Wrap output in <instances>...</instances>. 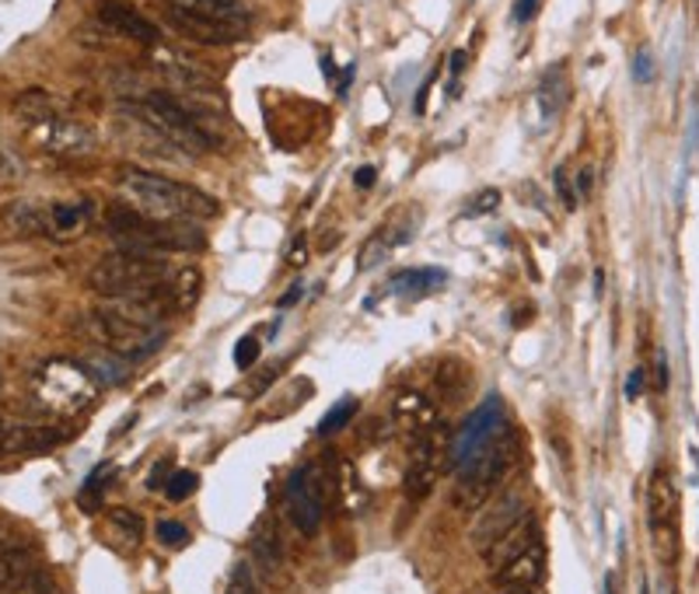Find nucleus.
Here are the masks:
<instances>
[{
  "mask_svg": "<svg viewBox=\"0 0 699 594\" xmlns=\"http://www.w3.org/2000/svg\"><path fill=\"white\" fill-rule=\"evenodd\" d=\"M165 18H168V25H172L179 35L193 39V42H203V46H221V42H235L245 32V25H239V21H221V18L197 14V11H182V8H172V4H165Z\"/></svg>",
  "mask_w": 699,
  "mask_h": 594,
  "instance_id": "9",
  "label": "nucleus"
},
{
  "mask_svg": "<svg viewBox=\"0 0 699 594\" xmlns=\"http://www.w3.org/2000/svg\"><path fill=\"white\" fill-rule=\"evenodd\" d=\"M465 67V53H452V95L458 92V74Z\"/></svg>",
  "mask_w": 699,
  "mask_h": 594,
  "instance_id": "43",
  "label": "nucleus"
},
{
  "mask_svg": "<svg viewBox=\"0 0 699 594\" xmlns=\"http://www.w3.org/2000/svg\"><path fill=\"white\" fill-rule=\"evenodd\" d=\"M18 553H29L25 542H21V535H18V528L8 524V521H0V560L18 556Z\"/></svg>",
  "mask_w": 699,
  "mask_h": 594,
  "instance_id": "32",
  "label": "nucleus"
},
{
  "mask_svg": "<svg viewBox=\"0 0 699 594\" xmlns=\"http://www.w3.org/2000/svg\"><path fill=\"white\" fill-rule=\"evenodd\" d=\"M444 280H448V273H444V269H406V273H399V277L392 280V287L402 297H423L427 290L441 287Z\"/></svg>",
  "mask_w": 699,
  "mask_h": 594,
  "instance_id": "23",
  "label": "nucleus"
},
{
  "mask_svg": "<svg viewBox=\"0 0 699 594\" xmlns=\"http://www.w3.org/2000/svg\"><path fill=\"white\" fill-rule=\"evenodd\" d=\"M353 413H357V399L350 395V399H340L336 402V406L322 416V423H319V434L322 437H329V434H340L347 423L353 420Z\"/></svg>",
  "mask_w": 699,
  "mask_h": 594,
  "instance_id": "27",
  "label": "nucleus"
},
{
  "mask_svg": "<svg viewBox=\"0 0 699 594\" xmlns=\"http://www.w3.org/2000/svg\"><path fill=\"white\" fill-rule=\"evenodd\" d=\"M32 395L46 413L77 416L98 399V381L81 360L50 357V360H42L32 374Z\"/></svg>",
  "mask_w": 699,
  "mask_h": 594,
  "instance_id": "4",
  "label": "nucleus"
},
{
  "mask_svg": "<svg viewBox=\"0 0 699 594\" xmlns=\"http://www.w3.org/2000/svg\"><path fill=\"white\" fill-rule=\"evenodd\" d=\"M497 206H500V189H479V193L465 203L462 214L465 218H486V214H494Z\"/></svg>",
  "mask_w": 699,
  "mask_h": 594,
  "instance_id": "30",
  "label": "nucleus"
},
{
  "mask_svg": "<svg viewBox=\"0 0 699 594\" xmlns=\"http://www.w3.org/2000/svg\"><path fill=\"white\" fill-rule=\"evenodd\" d=\"M165 476H168V462H158L155 469H151V476H147V486H151V490H158V486L168 482Z\"/></svg>",
  "mask_w": 699,
  "mask_h": 594,
  "instance_id": "39",
  "label": "nucleus"
},
{
  "mask_svg": "<svg viewBox=\"0 0 699 594\" xmlns=\"http://www.w3.org/2000/svg\"><path fill=\"white\" fill-rule=\"evenodd\" d=\"M640 594H650V587H647V584H644V587H640Z\"/></svg>",
  "mask_w": 699,
  "mask_h": 594,
  "instance_id": "48",
  "label": "nucleus"
},
{
  "mask_svg": "<svg viewBox=\"0 0 699 594\" xmlns=\"http://www.w3.org/2000/svg\"><path fill=\"white\" fill-rule=\"evenodd\" d=\"M542 574H546V549L536 542V545H528L518 560H511L504 570H497L494 581L504 584V587H528L532 591L542 581Z\"/></svg>",
  "mask_w": 699,
  "mask_h": 594,
  "instance_id": "19",
  "label": "nucleus"
},
{
  "mask_svg": "<svg viewBox=\"0 0 699 594\" xmlns=\"http://www.w3.org/2000/svg\"><path fill=\"white\" fill-rule=\"evenodd\" d=\"M252 556H256L260 570L263 574H273V570H280L284 563V542L277 539V528L273 524H263L256 535H252Z\"/></svg>",
  "mask_w": 699,
  "mask_h": 594,
  "instance_id": "21",
  "label": "nucleus"
},
{
  "mask_svg": "<svg viewBox=\"0 0 699 594\" xmlns=\"http://www.w3.org/2000/svg\"><path fill=\"white\" fill-rule=\"evenodd\" d=\"M504 427V402L497 395H490L483 406L462 423V431L452 437V452H448V469H458V465L469 462L483 444H490V437Z\"/></svg>",
  "mask_w": 699,
  "mask_h": 594,
  "instance_id": "8",
  "label": "nucleus"
},
{
  "mask_svg": "<svg viewBox=\"0 0 699 594\" xmlns=\"http://www.w3.org/2000/svg\"><path fill=\"white\" fill-rule=\"evenodd\" d=\"M224 594H263L260 581H256V574H252L248 563H239L235 570H231V581H227Z\"/></svg>",
  "mask_w": 699,
  "mask_h": 594,
  "instance_id": "29",
  "label": "nucleus"
},
{
  "mask_svg": "<svg viewBox=\"0 0 699 594\" xmlns=\"http://www.w3.org/2000/svg\"><path fill=\"white\" fill-rule=\"evenodd\" d=\"M84 368L95 374L98 385H102V381H105V385H123L126 374H130V360H123L109 347H98V350H92L88 360H84Z\"/></svg>",
  "mask_w": 699,
  "mask_h": 594,
  "instance_id": "20",
  "label": "nucleus"
},
{
  "mask_svg": "<svg viewBox=\"0 0 699 594\" xmlns=\"http://www.w3.org/2000/svg\"><path fill=\"white\" fill-rule=\"evenodd\" d=\"M151 63H155L158 74L182 84L186 92L210 88V84H214V77H210V71L203 67V63H197L193 56L176 50V46H161V42H158V46H151Z\"/></svg>",
  "mask_w": 699,
  "mask_h": 594,
  "instance_id": "13",
  "label": "nucleus"
},
{
  "mask_svg": "<svg viewBox=\"0 0 699 594\" xmlns=\"http://www.w3.org/2000/svg\"><path fill=\"white\" fill-rule=\"evenodd\" d=\"M92 329L102 347H109L123 360H147L165 343V326H137L105 297L92 308Z\"/></svg>",
  "mask_w": 699,
  "mask_h": 594,
  "instance_id": "6",
  "label": "nucleus"
},
{
  "mask_svg": "<svg viewBox=\"0 0 699 594\" xmlns=\"http://www.w3.org/2000/svg\"><path fill=\"white\" fill-rule=\"evenodd\" d=\"M298 297H301V284H294V287L280 297V308H290L294 301H298Z\"/></svg>",
  "mask_w": 699,
  "mask_h": 594,
  "instance_id": "45",
  "label": "nucleus"
},
{
  "mask_svg": "<svg viewBox=\"0 0 699 594\" xmlns=\"http://www.w3.org/2000/svg\"><path fill=\"white\" fill-rule=\"evenodd\" d=\"M605 594H612V581H605Z\"/></svg>",
  "mask_w": 699,
  "mask_h": 594,
  "instance_id": "47",
  "label": "nucleus"
},
{
  "mask_svg": "<svg viewBox=\"0 0 699 594\" xmlns=\"http://www.w3.org/2000/svg\"><path fill=\"white\" fill-rule=\"evenodd\" d=\"M119 189L126 193L140 214L158 221H214L221 214V203L206 197L203 189L189 182H172L165 176L144 172V168H123Z\"/></svg>",
  "mask_w": 699,
  "mask_h": 594,
  "instance_id": "1",
  "label": "nucleus"
},
{
  "mask_svg": "<svg viewBox=\"0 0 699 594\" xmlns=\"http://www.w3.org/2000/svg\"><path fill=\"white\" fill-rule=\"evenodd\" d=\"M591 182H595V172H591V168H584V172L578 176V185H581V197H591V189H595V185H591Z\"/></svg>",
  "mask_w": 699,
  "mask_h": 594,
  "instance_id": "44",
  "label": "nucleus"
},
{
  "mask_svg": "<svg viewBox=\"0 0 699 594\" xmlns=\"http://www.w3.org/2000/svg\"><path fill=\"white\" fill-rule=\"evenodd\" d=\"M392 420L399 423V431H406L410 437L416 434H427L437 427V402H431L423 392L416 389H402L395 399H392Z\"/></svg>",
  "mask_w": 699,
  "mask_h": 594,
  "instance_id": "14",
  "label": "nucleus"
},
{
  "mask_svg": "<svg viewBox=\"0 0 699 594\" xmlns=\"http://www.w3.org/2000/svg\"><path fill=\"white\" fill-rule=\"evenodd\" d=\"M14 113L21 116V119H29L32 126H39V123H46V119H56L60 113H56V105H53V98L46 95V92H21L18 98H14Z\"/></svg>",
  "mask_w": 699,
  "mask_h": 594,
  "instance_id": "24",
  "label": "nucleus"
},
{
  "mask_svg": "<svg viewBox=\"0 0 699 594\" xmlns=\"http://www.w3.org/2000/svg\"><path fill=\"white\" fill-rule=\"evenodd\" d=\"M528 515V500H525V490H500L494 494L490 500H486L479 507V518L473 521V545L479 549H490L504 532H511V528Z\"/></svg>",
  "mask_w": 699,
  "mask_h": 594,
  "instance_id": "7",
  "label": "nucleus"
},
{
  "mask_svg": "<svg viewBox=\"0 0 699 594\" xmlns=\"http://www.w3.org/2000/svg\"><path fill=\"white\" fill-rule=\"evenodd\" d=\"M332 497H336L332 469L322 462H308L301 469H294L284 486V511L305 539H315L322 528V518L329 515Z\"/></svg>",
  "mask_w": 699,
  "mask_h": 594,
  "instance_id": "5",
  "label": "nucleus"
},
{
  "mask_svg": "<svg viewBox=\"0 0 699 594\" xmlns=\"http://www.w3.org/2000/svg\"><path fill=\"white\" fill-rule=\"evenodd\" d=\"M95 14L102 25H109L113 32L126 35L130 42H140V46H158L161 42V29L151 18H144L134 4H126V0H98Z\"/></svg>",
  "mask_w": 699,
  "mask_h": 594,
  "instance_id": "11",
  "label": "nucleus"
},
{
  "mask_svg": "<svg viewBox=\"0 0 699 594\" xmlns=\"http://www.w3.org/2000/svg\"><path fill=\"white\" fill-rule=\"evenodd\" d=\"M109 521H113V528H119V532L130 539V542H140L144 539V521H140V515L137 511H130V507H113L109 511Z\"/></svg>",
  "mask_w": 699,
  "mask_h": 594,
  "instance_id": "28",
  "label": "nucleus"
},
{
  "mask_svg": "<svg viewBox=\"0 0 699 594\" xmlns=\"http://www.w3.org/2000/svg\"><path fill=\"white\" fill-rule=\"evenodd\" d=\"M563 102H566V84L560 77H549L546 84V92H542V109L546 116H557L563 109Z\"/></svg>",
  "mask_w": 699,
  "mask_h": 594,
  "instance_id": "31",
  "label": "nucleus"
},
{
  "mask_svg": "<svg viewBox=\"0 0 699 594\" xmlns=\"http://www.w3.org/2000/svg\"><path fill=\"white\" fill-rule=\"evenodd\" d=\"M392 252V245L385 242V235H374L368 245H364V252H360V269H371L374 263H381Z\"/></svg>",
  "mask_w": 699,
  "mask_h": 594,
  "instance_id": "33",
  "label": "nucleus"
},
{
  "mask_svg": "<svg viewBox=\"0 0 699 594\" xmlns=\"http://www.w3.org/2000/svg\"><path fill=\"white\" fill-rule=\"evenodd\" d=\"M32 137H35V144L42 147V151L63 155V158L88 155L95 147V134L88 130V126L77 123V119H63V116L32 126Z\"/></svg>",
  "mask_w": 699,
  "mask_h": 594,
  "instance_id": "10",
  "label": "nucleus"
},
{
  "mask_svg": "<svg viewBox=\"0 0 699 594\" xmlns=\"http://www.w3.org/2000/svg\"><path fill=\"white\" fill-rule=\"evenodd\" d=\"M504 594H532V591H528V587H507Z\"/></svg>",
  "mask_w": 699,
  "mask_h": 594,
  "instance_id": "46",
  "label": "nucleus"
},
{
  "mask_svg": "<svg viewBox=\"0 0 699 594\" xmlns=\"http://www.w3.org/2000/svg\"><path fill=\"white\" fill-rule=\"evenodd\" d=\"M0 224L18 238H42V235L50 238V206L35 200H14L0 210Z\"/></svg>",
  "mask_w": 699,
  "mask_h": 594,
  "instance_id": "18",
  "label": "nucleus"
},
{
  "mask_svg": "<svg viewBox=\"0 0 699 594\" xmlns=\"http://www.w3.org/2000/svg\"><path fill=\"white\" fill-rule=\"evenodd\" d=\"M518 452H521L518 431L504 423V427L490 437V444H483L469 462L458 465L455 507H462V511H479L494 494H500L504 479L511 476L515 462H518Z\"/></svg>",
  "mask_w": 699,
  "mask_h": 594,
  "instance_id": "2",
  "label": "nucleus"
},
{
  "mask_svg": "<svg viewBox=\"0 0 699 594\" xmlns=\"http://www.w3.org/2000/svg\"><path fill=\"white\" fill-rule=\"evenodd\" d=\"M203 294V273L197 266H172V273H168V280L161 284V294H158V305L165 308V315H182L189 308H197Z\"/></svg>",
  "mask_w": 699,
  "mask_h": 594,
  "instance_id": "16",
  "label": "nucleus"
},
{
  "mask_svg": "<svg viewBox=\"0 0 699 594\" xmlns=\"http://www.w3.org/2000/svg\"><path fill=\"white\" fill-rule=\"evenodd\" d=\"M231 4H239V0H231Z\"/></svg>",
  "mask_w": 699,
  "mask_h": 594,
  "instance_id": "49",
  "label": "nucleus"
},
{
  "mask_svg": "<svg viewBox=\"0 0 699 594\" xmlns=\"http://www.w3.org/2000/svg\"><path fill=\"white\" fill-rule=\"evenodd\" d=\"M113 476H116V465L113 462H102L98 469L92 473V479L81 486V497H77L81 511H88V515L98 511V507H102V490H105V482H109Z\"/></svg>",
  "mask_w": 699,
  "mask_h": 594,
  "instance_id": "25",
  "label": "nucleus"
},
{
  "mask_svg": "<svg viewBox=\"0 0 699 594\" xmlns=\"http://www.w3.org/2000/svg\"><path fill=\"white\" fill-rule=\"evenodd\" d=\"M256 357H260V339H256V336L239 339V347H235V364H239V371H248L252 364H256Z\"/></svg>",
  "mask_w": 699,
  "mask_h": 594,
  "instance_id": "34",
  "label": "nucleus"
},
{
  "mask_svg": "<svg viewBox=\"0 0 699 594\" xmlns=\"http://www.w3.org/2000/svg\"><path fill=\"white\" fill-rule=\"evenodd\" d=\"M640 389H644V371L637 368V371H633V374L626 378V395H629V399H637Z\"/></svg>",
  "mask_w": 699,
  "mask_h": 594,
  "instance_id": "40",
  "label": "nucleus"
},
{
  "mask_svg": "<svg viewBox=\"0 0 699 594\" xmlns=\"http://www.w3.org/2000/svg\"><path fill=\"white\" fill-rule=\"evenodd\" d=\"M287 263H290V266H305V263H308V238H305V235L294 238V245H290V252H287Z\"/></svg>",
  "mask_w": 699,
  "mask_h": 594,
  "instance_id": "37",
  "label": "nucleus"
},
{
  "mask_svg": "<svg viewBox=\"0 0 699 594\" xmlns=\"http://www.w3.org/2000/svg\"><path fill=\"white\" fill-rule=\"evenodd\" d=\"M158 539L165 545H172V549H182L189 542V532H186L179 521H158Z\"/></svg>",
  "mask_w": 699,
  "mask_h": 594,
  "instance_id": "35",
  "label": "nucleus"
},
{
  "mask_svg": "<svg viewBox=\"0 0 699 594\" xmlns=\"http://www.w3.org/2000/svg\"><path fill=\"white\" fill-rule=\"evenodd\" d=\"M197 490H200V476L193 469H179V473L168 476V482H165V497L172 500V503L189 500Z\"/></svg>",
  "mask_w": 699,
  "mask_h": 594,
  "instance_id": "26",
  "label": "nucleus"
},
{
  "mask_svg": "<svg viewBox=\"0 0 699 594\" xmlns=\"http://www.w3.org/2000/svg\"><path fill=\"white\" fill-rule=\"evenodd\" d=\"M650 74H654V71H650V53L640 50V53H637V81H650Z\"/></svg>",
  "mask_w": 699,
  "mask_h": 594,
  "instance_id": "41",
  "label": "nucleus"
},
{
  "mask_svg": "<svg viewBox=\"0 0 699 594\" xmlns=\"http://www.w3.org/2000/svg\"><path fill=\"white\" fill-rule=\"evenodd\" d=\"M536 8H539V0H518V4H515V25H525V21H532Z\"/></svg>",
  "mask_w": 699,
  "mask_h": 594,
  "instance_id": "38",
  "label": "nucleus"
},
{
  "mask_svg": "<svg viewBox=\"0 0 699 594\" xmlns=\"http://www.w3.org/2000/svg\"><path fill=\"white\" fill-rule=\"evenodd\" d=\"M88 206L81 203H50V238H71L84 227L88 214H84Z\"/></svg>",
  "mask_w": 699,
  "mask_h": 594,
  "instance_id": "22",
  "label": "nucleus"
},
{
  "mask_svg": "<svg viewBox=\"0 0 699 594\" xmlns=\"http://www.w3.org/2000/svg\"><path fill=\"white\" fill-rule=\"evenodd\" d=\"M679 486H675L668 469H654L647 482V515L654 532L675 535V524H679Z\"/></svg>",
  "mask_w": 699,
  "mask_h": 594,
  "instance_id": "12",
  "label": "nucleus"
},
{
  "mask_svg": "<svg viewBox=\"0 0 699 594\" xmlns=\"http://www.w3.org/2000/svg\"><path fill=\"white\" fill-rule=\"evenodd\" d=\"M378 179V172H374V168L371 165H364V168H357V176H353V182L360 185V189H368L371 182Z\"/></svg>",
  "mask_w": 699,
  "mask_h": 594,
  "instance_id": "42",
  "label": "nucleus"
},
{
  "mask_svg": "<svg viewBox=\"0 0 699 594\" xmlns=\"http://www.w3.org/2000/svg\"><path fill=\"white\" fill-rule=\"evenodd\" d=\"M168 273H172V266L155 252L116 248L95 263L88 287L98 297H151V301H158Z\"/></svg>",
  "mask_w": 699,
  "mask_h": 594,
  "instance_id": "3",
  "label": "nucleus"
},
{
  "mask_svg": "<svg viewBox=\"0 0 699 594\" xmlns=\"http://www.w3.org/2000/svg\"><path fill=\"white\" fill-rule=\"evenodd\" d=\"M536 542H539V521H536L532 515H525V518L511 528V532H504L490 549H483V560H486V566H490L494 574H497V570H504L511 560H518V556L525 553V549H528V545H536Z\"/></svg>",
  "mask_w": 699,
  "mask_h": 594,
  "instance_id": "17",
  "label": "nucleus"
},
{
  "mask_svg": "<svg viewBox=\"0 0 699 594\" xmlns=\"http://www.w3.org/2000/svg\"><path fill=\"white\" fill-rule=\"evenodd\" d=\"M60 427H39V423H8L0 434V455H39L63 444Z\"/></svg>",
  "mask_w": 699,
  "mask_h": 594,
  "instance_id": "15",
  "label": "nucleus"
},
{
  "mask_svg": "<svg viewBox=\"0 0 699 594\" xmlns=\"http://www.w3.org/2000/svg\"><path fill=\"white\" fill-rule=\"evenodd\" d=\"M557 193H560V200H563V206H566V210H574V206H578V193H574V189H570L566 168H557Z\"/></svg>",
  "mask_w": 699,
  "mask_h": 594,
  "instance_id": "36",
  "label": "nucleus"
}]
</instances>
